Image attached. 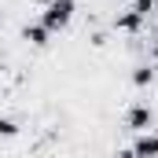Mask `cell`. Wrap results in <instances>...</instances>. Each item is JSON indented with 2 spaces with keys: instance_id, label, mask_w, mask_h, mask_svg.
I'll return each instance as SVG.
<instances>
[{
  "instance_id": "cell-1",
  "label": "cell",
  "mask_w": 158,
  "mask_h": 158,
  "mask_svg": "<svg viewBox=\"0 0 158 158\" xmlns=\"http://www.w3.org/2000/svg\"><path fill=\"white\" fill-rule=\"evenodd\" d=\"M74 11H77V0H52L48 7H40V22H44L52 33H59V30L70 26Z\"/></svg>"
},
{
  "instance_id": "cell-2",
  "label": "cell",
  "mask_w": 158,
  "mask_h": 158,
  "mask_svg": "<svg viewBox=\"0 0 158 158\" xmlns=\"http://www.w3.org/2000/svg\"><path fill=\"white\" fill-rule=\"evenodd\" d=\"M155 125V107L147 103V99H132L129 107H125V129L136 136V132H147Z\"/></svg>"
},
{
  "instance_id": "cell-3",
  "label": "cell",
  "mask_w": 158,
  "mask_h": 158,
  "mask_svg": "<svg viewBox=\"0 0 158 158\" xmlns=\"http://www.w3.org/2000/svg\"><path fill=\"white\" fill-rule=\"evenodd\" d=\"M129 147H132V155H136V158H158V132H155V129L136 132Z\"/></svg>"
},
{
  "instance_id": "cell-4",
  "label": "cell",
  "mask_w": 158,
  "mask_h": 158,
  "mask_svg": "<svg viewBox=\"0 0 158 158\" xmlns=\"http://www.w3.org/2000/svg\"><path fill=\"white\" fill-rule=\"evenodd\" d=\"M52 37H55V33H52L40 19H33V22H26V26H22V40H30L33 48H48V44H52Z\"/></svg>"
},
{
  "instance_id": "cell-5",
  "label": "cell",
  "mask_w": 158,
  "mask_h": 158,
  "mask_svg": "<svg viewBox=\"0 0 158 158\" xmlns=\"http://www.w3.org/2000/svg\"><path fill=\"white\" fill-rule=\"evenodd\" d=\"M143 26H147V19H140L132 7H125V11H118V15H114V30H118V33H129V37H136Z\"/></svg>"
},
{
  "instance_id": "cell-6",
  "label": "cell",
  "mask_w": 158,
  "mask_h": 158,
  "mask_svg": "<svg viewBox=\"0 0 158 158\" xmlns=\"http://www.w3.org/2000/svg\"><path fill=\"white\" fill-rule=\"evenodd\" d=\"M158 77V70H155V63H136L132 66V74H129V81H132V88H151Z\"/></svg>"
},
{
  "instance_id": "cell-7",
  "label": "cell",
  "mask_w": 158,
  "mask_h": 158,
  "mask_svg": "<svg viewBox=\"0 0 158 158\" xmlns=\"http://www.w3.org/2000/svg\"><path fill=\"white\" fill-rule=\"evenodd\" d=\"M19 132H22V125H19V121L11 118V114H0V140H15Z\"/></svg>"
},
{
  "instance_id": "cell-8",
  "label": "cell",
  "mask_w": 158,
  "mask_h": 158,
  "mask_svg": "<svg viewBox=\"0 0 158 158\" xmlns=\"http://www.w3.org/2000/svg\"><path fill=\"white\" fill-rule=\"evenodd\" d=\"M129 7H132V11H136L140 19H151V15L158 11V0H132Z\"/></svg>"
},
{
  "instance_id": "cell-9",
  "label": "cell",
  "mask_w": 158,
  "mask_h": 158,
  "mask_svg": "<svg viewBox=\"0 0 158 158\" xmlns=\"http://www.w3.org/2000/svg\"><path fill=\"white\" fill-rule=\"evenodd\" d=\"M147 63H158V33L151 37V44H147Z\"/></svg>"
},
{
  "instance_id": "cell-10",
  "label": "cell",
  "mask_w": 158,
  "mask_h": 158,
  "mask_svg": "<svg viewBox=\"0 0 158 158\" xmlns=\"http://www.w3.org/2000/svg\"><path fill=\"white\" fill-rule=\"evenodd\" d=\"M114 158H136V155H132V147H118V151H114Z\"/></svg>"
},
{
  "instance_id": "cell-11",
  "label": "cell",
  "mask_w": 158,
  "mask_h": 158,
  "mask_svg": "<svg viewBox=\"0 0 158 158\" xmlns=\"http://www.w3.org/2000/svg\"><path fill=\"white\" fill-rule=\"evenodd\" d=\"M33 4H37V7H48V4H52V0H33Z\"/></svg>"
}]
</instances>
